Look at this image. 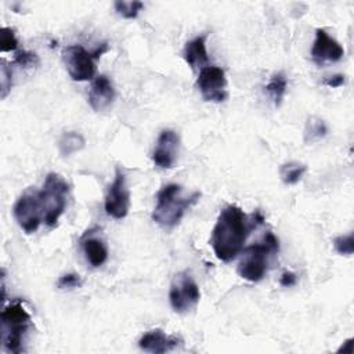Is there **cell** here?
Masks as SVG:
<instances>
[{
    "mask_svg": "<svg viewBox=\"0 0 354 354\" xmlns=\"http://www.w3.org/2000/svg\"><path fill=\"white\" fill-rule=\"evenodd\" d=\"M266 91L268 94V97L272 100V102L279 106L282 104V100L286 94V88H288V79L283 75V72H277L274 73L268 83L266 84Z\"/></svg>",
    "mask_w": 354,
    "mask_h": 354,
    "instance_id": "18",
    "label": "cell"
},
{
    "mask_svg": "<svg viewBox=\"0 0 354 354\" xmlns=\"http://www.w3.org/2000/svg\"><path fill=\"white\" fill-rule=\"evenodd\" d=\"M306 171L307 166L299 162H288L279 166V177L282 183L286 185H293L299 183Z\"/></svg>",
    "mask_w": 354,
    "mask_h": 354,
    "instance_id": "19",
    "label": "cell"
},
{
    "mask_svg": "<svg viewBox=\"0 0 354 354\" xmlns=\"http://www.w3.org/2000/svg\"><path fill=\"white\" fill-rule=\"evenodd\" d=\"M69 192L68 183L57 173H48L43 189H40V199L43 206V223L48 227H55L66 206V196Z\"/></svg>",
    "mask_w": 354,
    "mask_h": 354,
    "instance_id": "5",
    "label": "cell"
},
{
    "mask_svg": "<svg viewBox=\"0 0 354 354\" xmlns=\"http://www.w3.org/2000/svg\"><path fill=\"white\" fill-rule=\"evenodd\" d=\"M199 299L201 290L195 279L187 271L176 274L169 290L171 308L180 314L188 313L196 307Z\"/></svg>",
    "mask_w": 354,
    "mask_h": 354,
    "instance_id": "7",
    "label": "cell"
},
{
    "mask_svg": "<svg viewBox=\"0 0 354 354\" xmlns=\"http://www.w3.org/2000/svg\"><path fill=\"white\" fill-rule=\"evenodd\" d=\"M322 83L328 87H332V88H336V87H340L344 84V75L342 73H336V75H332V76H328L322 80Z\"/></svg>",
    "mask_w": 354,
    "mask_h": 354,
    "instance_id": "27",
    "label": "cell"
},
{
    "mask_svg": "<svg viewBox=\"0 0 354 354\" xmlns=\"http://www.w3.org/2000/svg\"><path fill=\"white\" fill-rule=\"evenodd\" d=\"M86 140L77 131H65L58 140V151L62 156H69L84 148Z\"/></svg>",
    "mask_w": 354,
    "mask_h": 354,
    "instance_id": "17",
    "label": "cell"
},
{
    "mask_svg": "<svg viewBox=\"0 0 354 354\" xmlns=\"http://www.w3.org/2000/svg\"><path fill=\"white\" fill-rule=\"evenodd\" d=\"M328 133L326 123L318 116H310L306 122L304 127V141L307 144H313L321 138H324Z\"/></svg>",
    "mask_w": 354,
    "mask_h": 354,
    "instance_id": "20",
    "label": "cell"
},
{
    "mask_svg": "<svg viewBox=\"0 0 354 354\" xmlns=\"http://www.w3.org/2000/svg\"><path fill=\"white\" fill-rule=\"evenodd\" d=\"M115 100V88L111 80L105 75L97 76L88 91V104L90 106L100 112L106 109Z\"/></svg>",
    "mask_w": 354,
    "mask_h": 354,
    "instance_id": "13",
    "label": "cell"
},
{
    "mask_svg": "<svg viewBox=\"0 0 354 354\" xmlns=\"http://www.w3.org/2000/svg\"><path fill=\"white\" fill-rule=\"evenodd\" d=\"M253 220L236 205L225 206L213 227L210 245L216 257L224 263L234 260L243 249L250 231L256 224H261L264 217L257 210Z\"/></svg>",
    "mask_w": 354,
    "mask_h": 354,
    "instance_id": "1",
    "label": "cell"
},
{
    "mask_svg": "<svg viewBox=\"0 0 354 354\" xmlns=\"http://www.w3.org/2000/svg\"><path fill=\"white\" fill-rule=\"evenodd\" d=\"M344 48L340 43L330 37L325 29L318 28L315 30V40L311 47V57L315 62H337L343 58Z\"/></svg>",
    "mask_w": 354,
    "mask_h": 354,
    "instance_id": "12",
    "label": "cell"
},
{
    "mask_svg": "<svg viewBox=\"0 0 354 354\" xmlns=\"http://www.w3.org/2000/svg\"><path fill=\"white\" fill-rule=\"evenodd\" d=\"M196 87L205 101L223 102L228 98L227 77L224 69L214 65H206L199 71Z\"/></svg>",
    "mask_w": 354,
    "mask_h": 354,
    "instance_id": "9",
    "label": "cell"
},
{
    "mask_svg": "<svg viewBox=\"0 0 354 354\" xmlns=\"http://www.w3.org/2000/svg\"><path fill=\"white\" fill-rule=\"evenodd\" d=\"M80 285H82V279H80V277L77 274H65L57 282V286L61 288V289L79 288Z\"/></svg>",
    "mask_w": 354,
    "mask_h": 354,
    "instance_id": "26",
    "label": "cell"
},
{
    "mask_svg": "<svg viewBox=\"0 0 354 354\" xmlns=\"http://www.w3.org/2000/svg\"><path fill=\"white\" fill-rule=\"evenodd\" d=\"M14 217L18 225L26 232H35L43 221V206L40 199V191L28 188L15 202L12 209Z\"/></svg>",
    "mask_w": 354,
    "mask_h": 354,
    "instance_id": "6",
    "label": "cell"
},
{
    "mask_svg": "<svg viewBox=\"0 0 354 354\" xmlns=\"http://www.w3.org/2000/svg\"><path fill=\"white\" fill-rule=\"evenodd\" d=\"M178 339L176 336L166 335L160 329H153L141 336L138 340V346L142 351L153 353V354H163L171 351L177 347Z\"/></svg>",
    "mask_w": 354,
    "mask_h": 354,
    "instance_id": "14",
    "label": "cell"
},
{
    "mask_svg": "<svg viewBox=\"0 0 354 354\" xmlns=\"http://www.w3.org/2000/svg\"><path fill=\"white\" fill-rule=\"evenodd\" d=\"M82 248H83V253H84L87 263L94 268L101 267L108 259L106 245L98 238L90 236V238L83 239Z\"/></svg>",
    "mask_w": 354,
    "mask_h": 354,
    "instance_id": "16",
    "label": "cell"
},
{
    "mask_svg": "<svg viewBox=\"0 0 354 354\" xmlns=\"http://www.w3.org/2000/svg\"><path fill=\"white\" fill-rule=\"evenodd\" d=\"M180 136L170 129L160 131L156 147L152 152V162L159 169H171L177 160Z\"/></svg>",
    "mask_w": 354,
    "mask_h": 354,
    "instance_id": "11",
    "label": "cell"
},
{
    "mask_svg": "<svg viewBox=\"0 0 354 354\" xmlns=\"http://www.w3.org/2000/svg\"><path fill=\"white\" fill-rule=\"evenodd\" d=\"M333 246L339 254L350 256L354 252V238L353 234L339 235L333 239Z\"/></svg>",
    "mask_w": 354,
    "mask_h": 354,
    "instance_id": "22",
    "label": "cell"
},
{
    "mask_svg": "<svg viewBox=\"0 0 354 354\" xmlns=\"http://www.w3.org/2000/svg\"><path fill=\"white\" fill-rule=\"evenodd\" d=\"M296 282H297V275L292 271H285L279 278V283L285 288L293 286V285H296Z\"/></svg>",
    "mask_w": 354,
    "mask_h": 354,
    "instance_id": "28",
    "label": "cell"
},
{
    "mask_svg": "<svg viewBox=\"0 0 354 354\" xmlns=\"http://www.w3.org/2000/svg\"><path fill=\"white\" fill-rule=\"evenodd\" d=\"M199 192L184 195L178 184H167L156 194V205L152 212V220L163 228H174L185 212L199 199Z\"/></svg>",
    "mask_w": 354,
    "mask_h": 354,
    "instance_id": "2",
    "label": "cell"
},
{
    "mask_svg": "<svg viewBox=\"0 0 354 354\" xmlns=\"http://www.w3.org/2000/svg\"><path fill=\"white\" fill-rule=\"evenodd\" d=\"M353 342H354V339L353 337H350V339H347V340H344V343L340 346V348L337 350V353H347V354H351L353 353Z\"/></svg>",
    "mask_w": 354,
    "mask_h": 354,
    "instance_id": "29",
    "label": "cell"
},
{
    "mask_svg": "<svg viewBox=\"0 0 354 354\" xmlns=\"http://www.w3.org/2000/svg\"><path fill=\"white\" fill-rule=\"evenodd\" d=\"M0 47L3 53L7 51H12L18 47V40L17 36L14 33V30L11 28H1V33H0Z\"/></svg>",
    "mask_w": 354,
    "mask_h": 354,
    "instance_id": "23",
    "label": "cell"
},
{
    "mask_svg": "<svg viewBox=\"0 0 354 354\" xmlns=\"http://www.w3.org/2000/svg\"><path fill=\"white\" fill-rule=\"evenodd\" d=\"M115 10L119 15L127 19H133L138 15V12L144 8V3L141 1H124V0H118L115 1Z\"/></svg>",
    "mask_w": 354,
    "mask_h": 354,
    "instance_id": "21",
    "label": "cell"
},
{
    "mask_svg": "<svg viewBox=\"0 0 354 354\" xmlns=\"http://www.w3.org/2000/svg\"><path fill=\"white\" fill-rule=\"evenodd\" d=\"M14 62L18 64L19 66H24V68H30V66H35L37 65L39 62V58L35 53H30V51H21L15 55L14 58Z\"/></svg>",
    "mask_w": 354,
    "mask_h": 354,
    "instance_id": "25",
    "label": "cell"
},
{
    "mask_svg": "<svg viewBox=\"0 0 354 354\" xmlns=\"http://www.w3.org/2000/svg\"><path fill=\"white\" fill-rule=\"evenodd\" d=\"M11 83H12V73L11 69L8 68L7 62L3 59L1 66H0V84H1V98L4 100L10 90H11Z\"/></svg>",
    "mask_w": 354,
    "mask_h": 354,
    "instance_id": "24",
    "label": "cell"
},
{
    "mask_svg": "<svg viewBox=\"0 0 354 354\" xmlns=\"http://www.w3.org/2000/svg\"><path fill=\"white\" fill-rule=\"evenodd\" d=\"M108 216L122 220L127 216L130 209V191L126 184V176L120 169H116L115 178L109 185L104 203Z\"/></svg>",
    "mask_w": 354,
    "mask_h": 354,
    "instance_id": "10",
    "label": "cell"
},
{
    "mask_svg": "<svg viewBox=\"0 0 354 354\" xmlns=\"http://www.w3.org/2000/svg\"><path fill=\"white\" fill-rule=\"evenodd\" d=\"M279 250L278 238L272 232H267L263 239L248 246L238 264V274L249 282H259L264 278L270 260Z\"/></svg>",
    "mask_w": 354,
    "mask_h": 354,
    "instance_id": "3",
    "label": "cell"
},
{
    "mask_svg": "<svg viewBox=\"0 0 354 354\" xmlns=\"http://www.w3.org/2000/svg\"><path fill=\"white\" fill-rule=\"evenodd\" d=\"M30 328V315L26 308L14 301L1 311V340L10 353H21L25 335Z\"/></svg>",
    "mask_w": 354,
    "mask_h": 354,
    "instance_id": "4",
    "label": "cell"
},
{
    "mask_svg": "<svg viewBox=\"0 0 354 354\" xmlns=\"http://www.w3.org/2000/svg\"><path fill=\"white\" fill-rule=\"evenodd\" d=\"M93 53H88L83 46L72 44L64 48L62 59L65 68L75 82H86L94 77L95 64Z\"/></svg>",
    "mask_w": 354,
    "mask_h": 354,
    "instance_id": "8",
    "label": "cell"
},
{
    "mask_svg": "<svg viewBox=\"0 0 354 354\" xmlns=\"http://www.w3.org/2000/svg\"><path fill=\"white\" fill-rule=\"evenodd\" d=\"M206 37L207 35H201L185 43L183 58L192 69H196V68L202 69L203 66H206L209 61L207 51H206Z\"/></svg>",
    "mask_w": 354,
    "mask_h": 354,
    "instance_id": "15",
    "label": "cell"
}]
</instances>
